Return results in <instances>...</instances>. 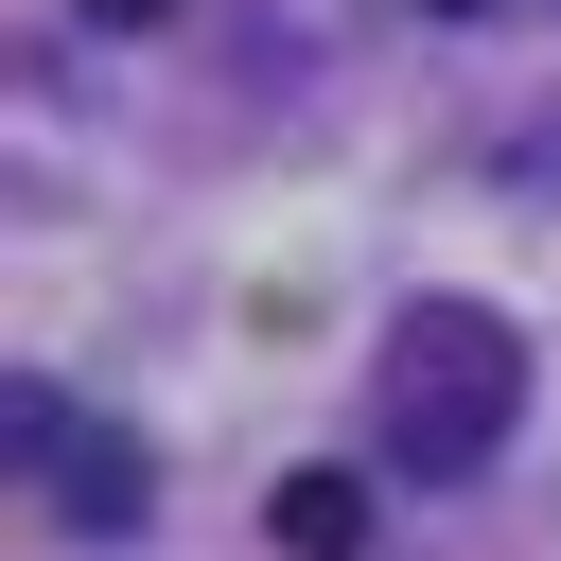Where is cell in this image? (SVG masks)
I'll return each instance as SVG.
<instances>
[{"label": "cell", "mask_w": 561, "mask_h": 561, "mask_svg": "<svg viewBox=\"0 0 561 561\" xmlns=\"http://www.w3.org/2000/svg\"><path fill=\"white\" fill-rule=\"evenodd\" d=\"M88 18H105V35H158V18H175V0H88Z\"/></svg>", "instance_id": "4"}, {"label": "cell", "mask_w": 561, "mask_h": 561, "mask_svg": "<svg viewBox=\"0 0 561 561\" xmlns=\"http://www.w3.org/2000/svg\"><path fill=\"white\" fill-rule=\"evenodd\" d=\"M421 18H473V0H421Z\"/></svg>", "instance_id": "5"}, {"label": "cell", "mask_w": 561, "mask_h": 561, "mask_svg": "<svg viewBox=\"0 0 561 561\" xmlns=\"http://www.w3.org/2000/svg\"><path fill=\"white\" fill-rule=\"evenodd\" d=\"M0 456H18V473H35V491H53L70 526H88V543H123V526L158 508L140 438H123V421H88V403H70V386H35V368L0 386Z\"/></svg>", "instance_id": "2"}, {"label": "cell", "mask_w": 561, "mask_h": 561, "mask_svg": "<svg viewBox=\"0 0 561 561\" xmlns=\"http://www.w3.org/2000/svg\"><path fill=\"white\" fill-rule=\"evenodd\" d=\"M263 526H280L298 561H351V543H368V491H351V473H280V508H263Z\"/></svg>", "instance_id": "3"}, {"label": "cell", "mask_w": 561, "mask_h": 561, "mask_svg": "<svg viewBox=\"0 0 561 561\" xmlns=\"http://www.w3.org/2000/svg\"><path fill=\"white\" fill-rule=\"evenodd\" d=\"M508 421H526V333H508L491 298H421V316L386 333V456H403L421 491H473V473L508 456Z\"/></svg>", "instance_id": "1"}]
</instances>
